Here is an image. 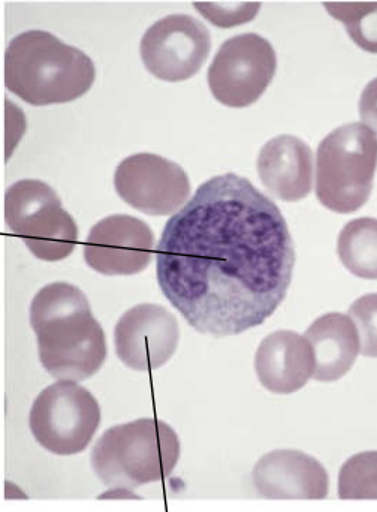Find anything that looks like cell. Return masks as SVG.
Instances as JSON below:
<instances>
[{"mask_svg": "<svg viewBox=\"0 0 377 512\" xmlns=\"http://www.w3.org/2000/svg\"><path fill=\"white\" fill-rule=\"evenodd\" d=\"M294 240L279 207L234 173L199 186L156 248L159 288L190 327L237 336L285 300Z\"/></svg>", "mask_w": 377, "mask_h": 512, "instance_id": "obj_1", "label": "cell"}, {"mask_svg": "<svg viewBox=\"0 0 377 512\" xmlns=\"http://www.w3.org/2000/svg\"><path fill=\"white\" fill-rule=\"evenodd\" d=\"M30 324L42 366L59 381H86L107 358L104 330L84 292L71 283L44 286L30 304Z\"/></svg>", "mask_w": 377, "mask_h": 512, "instance_id": "obj_2", "label": "cell"}, {"mask_svg": "<svg viewBox=\"0 0 377 512\" xmlns=\"http://www.w3.org/2000/svg\"><path fill=\"white\" fill-rule=\"evenodd\" d=\"M95 77V65L86 53L45 30L20 33L6 48V89L36 107L81 98Z\"/></svg>", "mask_w": 377, "mask_h": 512, "instance_id": "obj_3", "label": "cell"}, {"mask_svg": "<svg viewBox=\"0 0 377 512\" xmlns=\"http://www.w3.org/2000/svg\"><path fill=\"white\" fill-rule=\"evenodd\" d=\"M180 459L177 433L164 421L141 418L111 427L96 442L92 468L114 493L171 477Z\"/></svg>", "mask_w": 377, "mask_h": 512, "instance_id": "obj_4", "label": "cell"}, {"mask_svg": "<svg viewBox=\"0 0 377 512\" xmlns=\"http://www.w3.org/2000/svg\"><path fill=\"white\" fill-rule=\"evenodd\" d=\"M377 167V135L348 123L322 140L316 159V197L331 212H357L369 201Z\"/></svg>", "mask_w": 377, "mask_h": 512, "instance_id": "obj_5", "label": "cell"}, {"mask_svg": "<svg viewBox=\"0 0 377 512\" xmlns=\"http://www.w3.org/2000/svg\"><path fill=\"white\" fill-rule=\"evenodd\" d=\"M9 230L42 261H60L74 252L78 227L56 192L41 180H20L5 194Z\"/></svg>", "mask_w": 377, "mask_h": 512, "instance_id": "obj_6", "label": "cell"}, {"mask_svg": "<svg viewBox=\"0 0 377 512\" xmlns=\"http://www.w3.org/2000/svg\"><path fill=\"white\" fill-rule=\"evenodd\" d=\"M101 424V408L78 382L59 381L45 388L30 409V432L57 456H74L89 447Z\"/></svg>", "mask_w": 377, "mask_h": 512, "instance_id": "obj_7", "label": "cell"}, {"mask_svg": "<svg viewBox=\"0 0 377 512\" xmlns=\"http://www.w3.org/2000/svg\"><path fill=\"white\" fill-rule=\"evenodd\" d=\"M276 71L277 56L270 41L243 33L229 38L217 51L208 68V87L226 107H249L267 90Z\"/></svg>", "mask_w": 377, "mask_h": 512, "instance_id": "obj_8", "label": "cell"}, {"mask_svg": "<svg viewBox=\"0 0 377 512\" xmlns=\"http://www.w3.org/2000/svg\"><path fill=\"white\" fill-rule=\"evenodd\" d=\"M114 186L126 204L150 216L176 215L190 195L186 171L153 153L123 159L114 174Z\"/></svg>", "mask_w": 377, "mask_h": 512, "instance_id": "obj_9", "label": "cell"}, {"mask_svg": "<svg viewBox=\"0 0 377 512\" xmlns=\"http://www.w3.org/2000/svg\"><path fill=\"white\" fill-rule=\"evenodd\" d=\"M211 50L207 27L185 14L156 21L141 39L144 66L159 80L186 81L198 74Z\"/></svg>", "mask_w": 377, "mask_h": 512, "instance_id": "obj_10", "label": "cell"}, {"mask_svg": "<svg viewBox=\"0 0 377 512\" xmlns=\"http://www.w3.org/2000/svg\"><path fill=\"white\" fill-rule=\"evenodd\" d=\"M179 340L176 316L159 304L132 307L119 319L114 330L117 357L138 372H152L167 364Z\"/></svg>", "mask_w": 377, "mask_h": 512, "instance_id": "obj_11", "label": "cell"}, {"mask_svg": "<svg viewBox=\"0 0 377 512\" xmlns=\"http://www.w3.org/2000/svg\"><path fill=\"white\" fill-rule=\"evenodd\" d=\"M155 251L152 228L129 215H113L90 230L84 246L87 265L105 276H132L149 267Z\"/></svg>", "mask_w": 377, "mask_h": 512, "instance_id": "obj_12", "label": "cell"}, {"mask_svg": "<svg viewBox=\"0 0 377 512\" xmlns=\"http://www.w3.org/2000/svg\"><path fill=\"white\" fill-rule=\"evenodd\" d=\"M252 480L256 492L267 499H325L330 489L324 466L295 450L265 454L256 463Z\"/></svg>", "mask_w": 377, "mask_h": 512, "instance_id": "obj_13", "label": "cell"}, {"mask_svg": "<svg viewBox=\"0 0 377 512\" xmlns=\"http://www.w3.org/2000/svg\"><path fill=\"white\" fill-rule=\"evenodd\" d=\"M255 370L259 382L271 393H295L315 375L312 345L294 331H274L256 351Z\"/></svg>", "mask_w": 377, "mask_h": 512, "instance_id": "obj_14", "label": "cell"}, {"mask_svg": "<svg viewBox=\"0 0 377 512\" xmlns=\"http://www.w3.org/2000/svg\"><path fill=\"white\" fill-rule=\"evenodd\" d=\"M313 162L309 144L294 135H280L268 141L259 153V179L273 197L295 203L312 192Z\"/></svg>", "mask_w": 377, "mask_h": 512, "instance_id": "obj_15", "label": "cell"}, {"mask_svg": "<svg viewBox=\"0 0 377 512\" xmlns=\"http://www.w3.org/2000/svg\"><path fill=\"white\" fill-rule=\"evenodd\" d=\"M315 354V375L319 382H334L346 375L361 351L357 327L349 315L327 313L316 319L306 333Z\"/></svg>", "mask_w": 377, "mask_h": 512, "instance_id": "obj_16", "label": "cell"}, {"mask_svg": "<svg viewBox=\"0 0 377 512\" xmlns=\"http://www.w3.org/2000/svg\"><path fill=\"white\" fill-rule=\"evenodd\" d=\"M337 252L352 274L361 279L377 280V219L348 222L339 234Z\"/></svg>", "mask_w": 377, "mask_h": 512, "instance_id": "obj_17", "label": "cell"}, {"mask_svg": "<svg viewBox=\"0 0 377 512\" xmlns=\"http://www.w3.org/2000/svg\"><path fill=\"white\" fill-rule=\"evenodd\" d=\"M325 9L342 21L352 41L367 53L377 54V2H325Z\"/></svg>", "mask_w": 377, "mask_h": 512, "instance_id": "obj_18", "label": "cell"}, {"mask_svg": "<svg viewBox=\"0 0 377 512\" xmlns=\"http://www.w3.org/2000/svg\"><path fill=\"white\" fill-rule=\"evenodd\" d=\"M340 499H377V451L357 454L339 475Z\"/></svg>", "mask_w": 377, "mask_h": 512, "instance_id": "obj_19", "label": "cell"}, {"mask_svg": "<svg viewBox=\"0 0 377 512\" xmlns=\"http://www.w3.org/2000/svg\"><path fill=\"white\" fill-rule=\"evenodd\" d=\"M193 5L210 23L223 29L249 23L261 9L258 2H195Z\"/></svg>", "mask_w": 377, "mask_h": 512, "instance_id": "obj_20", "label": "cell"}, {"mask_svg": "<svg viewBox=\"0 0 377 512\" xmlns=\"http://www.w3.org/2000/svg\"><path fill=\"white\" fill-rule=\"evenodd\" d=\"M360 336L361 354L377 358V294L358 298L348 312Z\"/></svg>", "mask_w": 377, "mask_h": 512, "instance_id": "obj_21", "label": "cell"}, {"mask_svg": "<svg viewBox=\"0 0 377 512\" xmlns=\"http://www.w3.org/2000/svg\"><path fill=\"white\" fill-rule=\"evenodd\" d=\"M360 117L363 125L377 134V78L370 81L361 93Z\"/></svg>", "mask_w": 377, "mask_h": 512, "instance_id": "obj_22", "label": "cell"}]
</instances>
